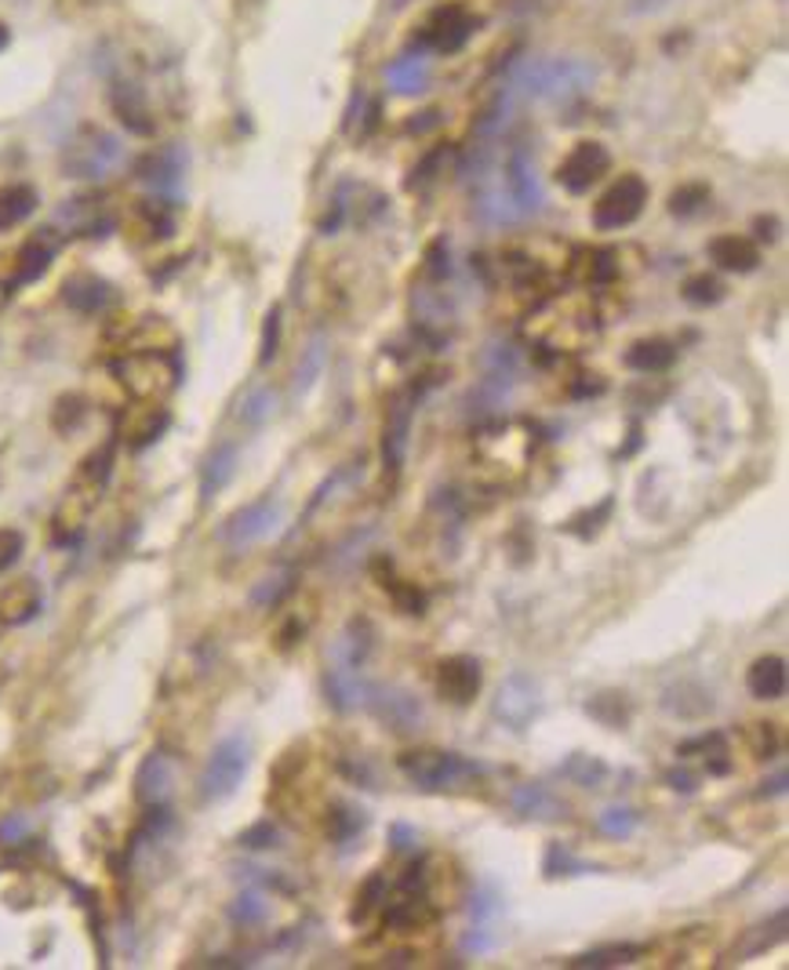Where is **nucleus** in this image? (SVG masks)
Instances as JSON below:
<instances>
[{"instance_id":"1","label":"nucleus","mask_w":789,"mask_h":970,"mask_svg":"<svg viewBox=\"0 0 789 970\" xmlns=\"http://www.w3.org/2000/svg\"><path fill=\"white\" fill-rule=\"evenodd\" d=\"M466 179L477 185L473 207L491 226L524 222L543 207V185L524 146H499L495 135H477Z\"/></svg>"},{"instance_id":"2","label":"nucleus","mask_w":789,"mask_h":970,"mask_svg":"<svg viewBox=\"0 0 789 970\" xmlns=\"http://www.w3.org/2000/svg\"><path fill=\"white\" fill-rule=\"evenodd\" d=\"M593 65L579 59H532L513 73V87L521 95L546 98V102H560V98H575L593 84Z\"/></svg>"},{"instance_id":"3","label":"nucleus","mask_w":789,"mask_h":970,"mask_svg":"<svg viewBox=\"0 0 789 970\" xmlns=\"http://www.w3.org/2000/svg\"><path fill=\"white\" fill-rule=\"evenodd\" d=\"M397 767H401L404 778L418 785V789H448V785H459V781L473 778V774H481L477 763L462 760L459 752H440V749L401 752Z\"/></svg>"},{"instance_id":"4","label":"nucleus","mask_w":789,"mask_h":970,"mask_svg":"<svg viewBox=\"0 0 789 970\" xmlns=\"http://www.w3.org/2000/svg\"><path fill=\"white\" fill-rule=\"evenodd\" d=\"M121 157L124 149L121 142H117V135H110V131L102 128H84L81 135L62 149V171H66L70 179H102V174H110L117 163H121Z\"/></svg>"},{"instance_id":"5","label":"nucleus","mask_w":789,"mask_h":970,"mask_svg":"<svg viewBox=\"0 0 789 970\" xmlns=\"http://www.w3.org/2000/svg\"><path fill=\"white\" fill-rule=\"evenodd\" d=\"M247 763H252V745L244 735H226L219 745L211 749L208 763L201 774V796L204 800H226L236 792V785L244 781Z\"/></svg>"},{"instance_id":"6","label":"nucleus","mask_w":789,"mask_h":970,"mask_svg":"<svg viewBox=\"0 0 789 970\" xmlns=\"http://www.w3.org/2000/svg\"><path fill=\"white\" fill-rule=\"evenodd\" d=\"M647 204V182L641 174H622L619 182H611L597 204H593V226L600 233H611V229H626L641 218Z\"/></svg>"},{"instance_id":"7","label":"nucleus","mask_w":789,"mask_h":970,"mask_svg":"<svg viewBox=\"0 0 789 970\" xmlns=\"http://www.w3.org/2000/svg\"><path fill=\"white\" fill-rule=\"evenodd\" d=\"M538 708H543V698H538V683L532 680V676L513 672V676H506V680H502L499 694H495L491 713H495V719H499L502 727L524 730L538 716Z\"/></svg>"},{"instance_id":"8","label":"nucleus","mask_w":789,"mask_h":970,"mask_svg":"<svg viewBox=\"0 0 789 970\" xmlns=\"http://www.w3.org/2000/svg\"><path fill=\"white\" fill-rule=\"evenodd\" d=\"M277 528H280V506L274 498H258L252 506L236 509L233 517L226 520L222 538H226V545H233V549H244V545L269 538Z\"/></svg>"},{"instance_id":"9","label":"nucleus","mask_w":789,"mask_h":970,"mask_svg":"<svg viewBox=\"0 0 789 970\" xmlns=\"http://www.w3.org/2000/svg\"><path fill=\"white\" fill-rule=\"evenodd\" d=\"M608 168H611V153L604 149L600 142H579L557 168V182L565 185L568 193H586L593 190V182L604 179Z\"/></svg>"},{"instance_id":"10","label":"nucleus","mask_w":789,"mask_h":970,"mask_svg":"<svg viewBox=\"0 0 789 970\" xmlns=\"http://www.w3.org/2000/svg\"><path fill=\"white\" fill-rule=\"evenodd\" d=\"M484 687V669L470 654H456L437 665V694L451 705H470Z\"/></svg>"},{"instance_id":"11","label":"nucleus","mask_w":789,"mask_h":970,"mask_svg":"<svg viewBox=\"0 0 789 970\" xmlns=\"http://www.w3.org/2000/svg\"><path fill=\"white\" fill-rule=\"evenodd\" d=\"M364 705L372 708V713L383 719V724H389L393 730H415L418 724H423V708H418V702L408 691H397V687H367L364 691Z\"/></svg>"},{"instance_id":"12","label":"nucleus","mask_w":789,"mask_h":970,"mask_svg":"<svg viewBox=\"0 0 789 970\" xmlns=\"http://www.w3.org/2000/svg\"><path fill=\"white\" fill-rule=\"evenodd\" d=\"M171 785H175V767H171V756H168V752H149V756L138 763L135 796L146 807H160V803H168Z\"/></svg>"},{"instance_id":"13","label":"nucleus","mask_w":789,"mask_h":970,"mask_svg":"<svg viewBox=\"0 0 789 970\" xmlns=\"http://www.w3.org/2000/svg\"><path fill=\"white\" fill-rule=\"evenodd\" d=\"M473 29H477V19H473L470 11L445 8V11H437V15L429 19L426 44H429V48H437V51H459L462 44L473 37Z\"/></svg>"},{"instance_id":"14","label":"nucleus","mask_w":789,"mask_h":970,"mask_svg":"<svg viewBox=\"0 0 789 970\" xmlns=\"http://www.w3.org/2000/svg\"><path fill=\"white\" fill-rule=\"evenodd\" d=\"M40 610V585L34 578H15L0 589V626H26Z\"/></svg>"},{"instance_id":"15","label":"nucleus","mask_w":789,"mask_h":970,"mask_svg":"<svg viewBox=\"0 0 789 970\" xmlns=\"http://www.w3.org/2000/svg\"><path fill=\"white\" fill-rule=\"evenodd\" d=\"M709 258L728 272H750L761 266V247H756L750 237L724 233L717 240H709Z\"/></svg>"},{"instance_id":"16","label":"nucleus","mask_w":789,"mask_h":970,"mask_svg":"<svg viewBox=\"0 0 789 970\" xmlns=\"http://www.w3.org/2000/svg\"><path fill=\"white\" fill-rule=\"evenodd\" d=\"M408 433H412V400L401 397L389 408L386 433H383V462L386 469H401L408 451Z\"/></svg>"},{"instance_id":"17","label":"nucleus","mask_w":789,"mask_h":970,"mask_svg":"<svg viewBox=\"0 0 789 970\" xmlns=\"http://www.w3.org/2000/svg\"><path fill=\"white\" fill-rule=\"evenodd\" d=\"M745 687H750V694L761 698V702H778V698L786 694V662L778 658V654L756 658L750 665V672H745Z\"/></svg>"},{"instance_id":"18","label":"nucleus","mask_w":789,"mask_h":970,"mask_svg":"<svg viewBox=\"0 0 789 970\" xmlns=\"http://www.w3.org/2000/svg\"><path fill=\"white\" fill-rule=\"evenodd\" d=\"M40 196L29 182H8L0 185V233H8V229L23 226L29 215L37 211Z\"/></svg>"},{"instance_id":"19","label":"nucleus","mask_w":789,"mask_h":970,"mask_svg":"<svg viewBox=\"0 0 789 970\" xmlns=\"http://www.w3.org/2000/svg\"><path fill=\"white\" fill-rule=\"evenodd\" d=\"M513 807L517 814L538 817V822H560V817H568V803H560L546 785H521V789L513 792Z\"/></svg>"},{"instance_id":"20","label":"nucleus","mask_w":789,"mask_h":970,"mask_svg":"<svg viewBox=\"0 0 789 970\" xmlns=\"http://www.w3.org/2000/svg\"><path fill=\"white\" fill-rule=\"evenodd\" d=\"M233 473H236V447L233 444H219L208 454L204 469H201V498L211 501L226 484H230Z\"/></svg>"},{"instance_id":"21","label":"nucleus","mask_w":789,"mask_h":970,"mask_svg":"<svg viewBox=\"0 0 789 970\" xmlns=\"http://www.w3.org/2000/svg\"><path fill=\"white\" fill-rule=\"evenodd\" d=\"M110 102H113L117 117H121V124H124L128 131H135V135H154V120H149L146 98L138 95V87H132V84L113 87Z\"/></svg>"},{"instance_id":"22","label":"nucleus","mask_w":789,"mask_h":970,"mask_svg":"<svg viewBox=\"0 0 789 970\" xmlns=\"http://www.w3.org/2000/svg\"><path fill=\"white\" fill-rule=\"evenodd\" d=\"M426 923H434V909H429V901L415 890H404L401 898L386 909V926H393V931H418V926Z\"/></svg>"},{"instance_id":"23","label":"nucleus","mask_w":789,"mask_h":970,"mask_svg":"<svg viewBox=\"0 0 789 970\" xmlns=\"http://www.w3.org/2000/svg\"><path fill=\"white\" fill-rule=\"evenodd\" d=\"M677 360V349L666 342V338H641L626 349V364L633 371H644V375H655V371H666Z\"/></svg>"},{"instance_id":"24","label":"nucleus","mask_w":789,"mask_h":970,"mask_svg":"<svg viewBox=\"0 0 789 970\" xmlns=\"http://www.w3.org/2000/svg\"><path fill=\"white\" fill-rule=\"evenodd\" d=\"M62 299L77 313H99L113 294H110V283H102L99 277H73L66 280V288H62Z\"/></svg>"},{"instance_id":"25","label":"nucleus","mask_w":789,"mask_h":970,"mask_svg":"<svg viewBox=\"0 0 789 970\" xmlns=\"http://www.w3.org/2000/svg\"><path fill=\"white\" fill-rule=\"evenodd\" d=\"M386 76H389V84H393V92L415 95V92H423L429 81V65H426V59H418V54H404V59H397L389 65Z\"/></svg>"},{"instance_id":"26","label":"nucleus","mask_w":789,"mask_h":970,"mask_svg":"<svg viewBox=\"0 0 789 970\" xmlns=\"http://www.w3.org/2000/svg\"><path fill=\"white\" fill-rule=\"evenodd\" d=\"M560 774H565L568 781L582 785V789H600V781L608 778V767H604L600 760L586 756V752H575V756L560 763Z\"/></svg>"},{"instance_id":"27","label":"nucleus","mask_w":789,"mask_h":970,"mask_svg":"<svg viewBox=\"0 0 789 970\" xmlns=\"http://www.w3.org/2000/svg\"><path fill=\"white\" fill-rule=\"evenodd\" d=\"M641 956H644V945H608V948H593V953L575 956L571 967H622Z\"/></svg>"},{"instance_id":"28","label":"nucleus","mask_w":789,"mask_h":970,"mask_svg":"<svg viewBox=\"0 0 789 970\" xmlns=\"http://www.w3.org/2000/svg\"><path fill=\"white\" fill-rule=\"evenodd\" d=\"M179 171L182 168H179L175 153H149V157L138 163V179L157 185V190H168V185L179 179Z\"/></svg>"},{"instance_id":"29","label":"nucleus","mask_w":789,"mask_h":970,"mask_svg":"<svg viewBox=\"0 0 789 970\" xmlns=\"http://www.w3.org/2000/svg\"><path fill=\"white\" fill-rule=\"evenodd\" d=\"M586 713L593 719H600L604 727H622L630 719V708H626V694H597L586 702Z\"/></svg>"},{"instance_id":"30","label":"nucleus","mask_w":789,"mask_h":970,"mask_svg":"<svg viewBox=\"0 0 789 970\" xmlns=\"http://www.w3.org/2000/svg\"><path fill=\"white\" fill-rule=\"evenodd\" d=\"M51 266V244H40V240H29L19 255V280H37L40 272Z\"/></svg>"},{"instance_id":"31","label":"nucleus","mask_w":789,"mask_h":970,"mask_svg":"<svg viewBox=\"0 0 789 970\" xmlns=\"http://www.w3.org/2000/svg\"><path fill=\"white\" fill-rule=\"evenodd\" d=\"M389 596H393V604H397V610H401V615H423L426 610V593L418 585H412V582H397V578H389Z\"/></svg>"},{"instance_id":"32","label":"nucleus","mask_w":789,"mask_h":970,"mask_svg":"<svg viewBox=\"0 0 789 970\" xmlns=\"http://www.w3.org/2000/svg\"><path fill=\"white\" fill-rule=\"evenodd\" d=\"M684 299L691 305H713V302L724 299V283L717 277H709V272H699V277H688Z\"/></svg>"},{"instance_id":"33","label":"nucleus","mask_w":789,"mask_h":970,"mask_svg":"<svg viewBox=\"0 0 789 970\" xmlns=\"http://www.w3.org/2000/svg\"><path fill=\"white\" fill-rule=\"evenodd\" d=\"M364 828H367V814L356 811V807H339V814H331V822H328V833H331V839H339V844L353 839L356 833H364Z\"/></svg>"},{"instance_id":"34","label":"nucleus","mask_w":789,"mask_h":970,"mask_svg":"<svg viewBox=\"0 0 789 970\" xmlns=\"http://www.w3.org/2000/svg\"><path fill=\"white\" fill-rule=\"evenodd\" d=\"M165 425H168V411H165V408H146V419L138 422V425H132V429H128V436H132V447L154 444L157 436L165 433Z\"/></svg>"},{"instance_id":"35","label":"nucleus","mask_w":789,"mask_h":970,"mask_svg":"<svg viewBox=\"0 0 789 970\" xmlns=\"http://www.w3.org/2000/svg\"><path fill=\"white\" fill-rule=\"evenodd\" d=\"M266 912H269V905H266L263 894H255V890L241 894V898L230 905V920L233 923H263Z\"/></svg>"},{"instance_id":"36","label":"nucleus","mask_w":789,"mask_h":970,"mask_svg":"<svg viewBox=\"0 0 789 970\" xmlns=\"http://www.w3.org/2000/svg\"><path fill=\"white\" fill-rule=\"evenodd\" d=\"M702 204H709V190L706 185H680V190L669 196V211L673 215H695Z\"/></svg>"},{"instance_id":"37","label":"nucleus","mask_w":789,"mask_h":970,"mask_svg":"<svg viewBox=\"0 0 789 970\" xmlns=\"http://www.w3.org/2000/svg\"><path fill=\"white\" fill-rule=\"evenodd\" d=\"M320 367H324V338H317V342H313V345L306 349V360H302V364H299V375H295V397H302V392H306V389L313 386V378L320 375Z\"/></svg>"},{"instance_id":"38","label":"nucleus","mask_w":789,"mask_h":970,"mask_svg":"<svg viewBox=\"0 0 789 970\" xmlns=\"http://www.w3.org/2000/svg\"><path fill=\"white\" fill-rule=\"evenodd\" d=\"M597 828H600L604 836L622 839V836H630L633 828H636V814H633V811H626V807H611V811H604V814L597 817Z\"/></svg>"},{"instance_id":"39","label":"nucleus","mask_w":789,"mask_h":970,"mask_svg":"<svg viewBox=\"0 0 789 970\" xmlns=\"http://www.w3.org/2000/svg\"><path fill=\"white\" fill-rule=\"evenodd\" d=\"M23 549H26L23 531H15V528H0V574H8L19 560H23Z\"/></svg>"},{"instance_id":"40","label":"nucleus","mask_w":789,"mask_h":970,"mask_svg":"<svg viewBox=\"0 0 789 970\" xmlns=\"http://www.w3.org/2000/svg\"><path fill=\"white\" fill-rule=\"evenodd\" d=\"M579 872H590L586 861L571 858L560 844L549 847V854H546V876H579Z\"/></svg>"},{"instance_id":"41","label":"nucleus","mask_w":789,"mask_h":970,"mask_svg":"<svg viewBox=\"0 0 789 970\" xmlns=\"http://www.w3.org/2000/svg\"><path fill=\"white\" fill-rule=\"evenodd\" d=\"M470 912H473V923H477V926L488 923L491 916H499V912H502V898H499V890H495L491 883H484V887H481L477 894H473Z\"/></svg>"},{"instance_id":"42","label":"nucleus","mask_w":789,"mask_h":970,"mask_svg":"<svg viewBox=\"0 0 789 970\" xmlns=\"http://www.w3.org/2000/svg\"><path fill=\"white\" fill-rule=\"evenodd\" d=\"M274 408H277V397L269 389H255L252 397L244 400V411H241V419L247 422V425H263L269 414H274Z\"/></svg>"},{"instance_id":"43","label":"nucleus","mask_w":789,"mask_h":970,"mask_svg":"<svg viewBox=\"0 0 789 970\" xmlns=\"http://www.w3.org/2000/svg\"><path fill=\"white\" fill-rule=\"evenodd\" d=\"M241 847L247 850H269V847H280V828L274 822H255L247 833H241V839H236Z\"/></svg>"},{"instance_id":"44","label":"nucleus","mask_w":789,"mask_h":970,"mask_svg":"<svg viewBox=\"0 0 789 970\" xmlns=\"http://www.w3.org/2000/svg\"><path fill=\"white\" fill-rule=\"evenodd\" d=\"M288 589H291V574H280V578H266V582H263V585H258V589H255V593H252V604H255V607H274V604H277V599H280V596H284V593H288Z\"/></svg>"},{"instance_id":"45","label":"nucleus","mask_w":789,"mask_h":970,"mask_svg":"<svg viewBox=\"0 0 789 970\" xmlns=\"http://www.w3.org/2000/svg\"><path fill=\"white\" fill-rule=\"evenodd\" d=\"M383 894H386V880H383V876H372V880H367V883H364V890L356 894L353 920H364V916L372 912L378 901H383Z\"/></svg>"},{"instance_id":"46","label":"nucleus","mask_w":789,"mask_h":970,"mask_svg":"<svg viewBox=\"0 0 789 970\" xmlns=\"http://www.w3.org/2000/svg\"><path fill=\"white\" fill-rule=\"evenodd\" d=\"M280 345V310H269L266 327H263V349H258V364H269L277 356Z\"/></svg>"},{"instance_id":"47","label":"nucleus","mask_w":789,"mask_h":970,"mask_svg":"<svg viewBox=\"0 0 789 970\" xmlns=\"http://www.w3.org/2000/svg\"><path fill=\"white\" fill-rule=\"evenodd\" d=\"M81 419H84V408H81V400H77V397H62V400L56 403V429H59V433H70Z\"/></svg>"},{"instance_id":"48","label":"nucleus","mask_w":789,"mask_h":970,"mask_svg":"<svg viewBox=\"0 0 789 970\" xmlns=\"http://www.w3.org/2000/svg\"><path fill=\"white\" fill-rule=\"evenodd\" d=\"M389 844H393L397 850H408V847H415V844H418V833H415L412 825L397 822L393 828H389Z\"/></svg>"},{"instance_id":"49","label":"nucleus","mask_w":789,"mask_h":970,"mask_svg":"<svg viewBox=\"0 0 789 970\" xmlns=\"http://www.w3.org/2000/svg\"><path fill=\"white\" fill-rule=\"evenodd\" d=\"M666 781L673 785L677 792H695V778H691L688 771H669V774H666Z\"/></svg>"},{"instance_id":"50","label":"nucleus","mask_w":789,"mask_h":970,"mask_svg":"<svg viewBox=\"0 0 789 970\" xmlns=\"http://www.w3.org/2000/svg\"><path fill=\"white\" fill-rule=\"evenodd\" d=\"M775 749H778V741H775L772 724H761V745H756V756H772Z\"/></svg>"},{"instance_id":"51","label":"nucleus","mask_w":789,"mask_h":970,"mask_svg":"<svg viewBox=\"0 0 789 970\" xmlns=\"http://www.w3.org/2000/svg\"><path fill=\"white\" fill-rule=\"evenodd\" d=\"M8 40H12V33H8V26H4V22H0V51L8 48Z\"/></svg>"}]
</instances>
